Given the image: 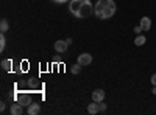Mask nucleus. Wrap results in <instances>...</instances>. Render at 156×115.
Here are the masks:
<instances>
[{
	"mask_svg": "<svg viewBox=\"0 0 156 115\" xmlns=\"http://www.w3.org/2000/svg\"><path fill=\"white\" fill-rule=\"evenodd\" d=\"M28 115H37L39 112H41V104H37V103H31L28 106Z\"/></svg>",
	"mask_w": 156,
	"mask_h": 115,
	"instance_id": "1a4fd4ad",
	"label": "nucleus"
},
{
	"mask_svg": "<svg viewBox=\"0 0 156 115\" xmlns=\"http://www.w3.org/2000/svg\"><path fill=\"white\" fill-rule=\"evenodd\" d=\"M66 42H67L69 45H72V44H73V41H72V37H69V39H66Z\"/></svg>",
	"mask_w": 156,
	"mask_h": 115,
	"instance_id": "4be33fe9",
	"label": "nucleus"
},
{
	"mask_svg": "<svg viewBox=\"0 0 156 115\" xmlns=\"http://www.w3.org/2000/svg\"><path fill=\"white\" fill-rule=\"evenodd\" d=\"M151 93H153V95H156V86H153V90H151Z\"/></svg>",
	"mask_w": 156,
	"mask_h": 115,
	"instance_id": "5701e85b",
	"label": "nucleus"
},
{
	"mask_svg": "<svg viewBox=\"0 0 156 115\" xmlns=\"http://www.w3.org/2000/svg\"><path fill=\"white\" fill-rule=\"evenodd\" d=\"M5 45H6V39H5V36L2 33V36H0V52H3V50H5Z\"/></svg>",
	"mask_w": 156,
	"mask_h": 115,
	"instance_id": "2eb2a0df",
	"label": "nucleus"
},
{
	"mask_svg": "<svg viewBox=\"0 0 156 115\" xmlns=\"http://www.w3.org/2000/svg\"><path fill=\"white\" fill-rule=\"evenodd\" d=\"M5 107H6V106H5V103L0 104V110H2V112H5Z\"/></svg>",
	"mask_w": 156,
	"mask_h": 115,
	"instance_id": "412c9836",
	"label": "nucleus"
},
{
	"mask_svg": "<svg viewBox=\"0 0 156 115\" xmlns=\"http://www.w3.org/2000/svg\"><path fill=\"white\" fill-rule=\"evenodd\" d=\"M150 81H151V84H153V86H156V73H153V75H151Z\"/></svg>",
	"mask_w": 156,
	"mask_h": 115,
	"instance_id": "a211bd4d",
	"label": "nucleus"
},
{
	"mask_svg": "<svg viewBox=\"0 0 156 115\" xmlns=\"http://www.w3.org/2000/svg\"><path fill=\"white\" fill-rule=\"evenodd\" d=\"M98 107H100V112H106V109H108V106L103 103V101H100V103H98Z\"/></svg>",
	"mask_w": 156,
	"mask_h": 115,
	"instance_id": "dca6fc26",
	"label": "nucleus"
},
{
	"mask_svg": "<svg viewBox=\"0 0 156 115\" xmlns=\"http://www.w3.org/2000/svg\"><path fill=\"white\" fill-rule=\"evenodd\" d=\"M76 62L80 64V66L86 67V66H89V64L92 62V55H89V53H81L80 56H78Z\"/></svg>",
	"mask_w": 156,
	"mask_h": 115,
	"instance_id": "7ed1b4c3",
	"label": "nucleus"
},
{
	"mask_svg": "<svg viewBox=\"0 0 156 115\" xmlns=\"http://www.w3.org/2000/svg\"><path fill=\"white\" fill-rule=\"evenodd\" d=\"M145 42H147V37H145L144 34H137V36H136V39H134V45H136V47H142Z\"/></svg>",
	"mask_w": 156,
	"mask_h": 115,
	"instance_id": "9b49d317",
	"label": "nucleus"
},
{
	"mask_svg": "<svg viewBox=\"0 0 156 115\" xmlns=\"http://www.w3.org/2000/svg\"><path fill=\"white\" fill-rule=\"evenodd\" d=\"M81 67L83 66H80V64H75V66H72V75H80V72H81Z\"/></svg>",
	"mask_w": 156,
	"mask_h": 115,
	"instance_id": "4468645a",
	"label": "nucleus"
},
{
	"mask_svg": "<svg viewBox=\"0 0 156 115\" xmlns=\"http://www.w3.org/2000/svg\"><path fill=\"white\" fill-rule=\"evenodd\" d=\"M94 14L101 20L111 19L115 14V2L114 0H97V3L94 5Z\"/></svg>",
	"mask_w": 156,
	"mask_h": 115,
	"instance_id": "f03ea898",
	"label": "nucleus"
},
{
	"mask_svg": "<svg viewBox=\"0 0 156 115\" xmlns=\"http://www.w3.org/2000/svg\"><path fill=\"white\" fill-rule=\"evenodd\" d=\"M139 25H140V28L144 30V31H148L150 28H151V19L150 17H142L140 19V22H139Z\"/></svg>",
	"mask_w": 156,
	"mask_h": 115,
	"instance_id": "0eeeda50",
	"label": "nucleus"
},
{
	"mask_svg": "<svg viewBox=\"0 0 156 115\" xmlns=\"http://www.w3.org/2000/svg\"><path fill=\"white\" fill-rule=\"evenodd\" d=\"M11 66H12V61H11V59H3V61H2V69H3V70L8 72V70L11 69Z\"/></svg>",
	"mask_w": 156,
	"mask_h": 115,
	"instance_id": "ddd939ff",
	"label": "nucleus"
},
{
	"mask_svg": "<svg viewBox=\"0 0 156 115\" xmlns=\"http://www.w3.org/2000/svg\"><path fill=\"white\" fill-rule=\"evenodd\" d=\"M51 2H55V3H67V2H70V0H51Z\"/></svg>",
	"mask_w": 156,
	"mask_h": 115,
	"instance_id": "6ab92c4d",
	"label": "nucleus"
},
{
	"mask_svg": "<svg viewBox=\"0 0 156 115\" xmlns=\"http://www.w3.org/2000/svg\"><path fill=\"white\" fill-rule=\"evenodd\" d=\"M17 101H19V103H20V104H22L23 107H25V106L28 107V106H30V104L33 103V100H31V96H30V95H27V93H23V95H20Z\"/></svg>",
	"mask_w": 156,
	"mask_h": 115,
	"instance_id": "6e6552de",
	"label": "nucleus"
},
{
	"mask_svg": "<svg viewBox=\"0 0 156 115\" xmlns=\"http://www.w3.org/2000/svg\"><path fill=\"white\" fill-rule=\"evenodd\" d=\"M8 30H9V23H8V20H6V19H2V22H0V31L5 34Z\"/></svg>",
	"mask_w": 156,
	"mask_h": 115,
	"instance_id": "f8f14e48",
	"label": "nucleus"
},
{
	"mask_svg": "<svg viewBox=\"0 0 156 115\" xmlns=\"http://www.w3.org/2000/svg\"><path fill=\"white\" fill-rule=\"evenodd\" d=\"M28 86H30V87H34V86H36V83H34L33 79H30V81H28Z\"/></svg>",
	"mask_w": 156,
	"mask_h": 115,
	"instance_id": "aec40b11",
	"label": "nucleus"
},
{
	"mask_svg": "<svg viewBox=\"0 0 156 115\" xmlns=\"http://www.w3.org/2000/svg\"><path fill=\"white\" fill-rule=\"evenodd\" d=\"M142 31H144V30L140 28V25H137V27H134V33H136V34H142Z\"/></svg>",
	"mask_w": 156,
	"mask_h": 115,
	"instance_id": "f3484780",
	"label": "nucleus"
},
{
	"mask_svg": "<svg viewBox=\"0 0 156 115\" xmlns=\"http://www.w3.org/2000/svg\"><path fill=\"white\" fill-rule=\"evenodd\" d=\"M105 90H101V89H97V90L92 92V101H97V103H100V101L105 100Z\"/></svg>",
	"mask_w": 156,
	"mask_h": 115,
	"instance_id": "39448f33",
	"label": "nucleus"
},
{
	"mask_svg": "<svg viewBox=\"0 0 156 115\" xmlns=\"http://www.w3.org/2000/svg\"><path fill=\"white\" fill-rule=\"evenodd\" d=\"M69 11L76 19H86L90 17V14L94 12V5L90 0H70Z\"/></svg>",
	"mask_w": 156,
	"mask_h": 115,
	"instance_id": "f257e3e1",
	"label": "nucleus"
},
{
	"mask_svg": "<svg viewBox=\"0 0 156 115\" xmlns=\"http://www.w3.org/2000/svg\"><path fill=\"white\" fill-rule=\"evenodd\" d=\"M23 106L19 103H12L11 104V107H9V112H11V115H22V112H23V109H22Z\"/></svg>",
	"mask_w": 156,
	"mask_h": 115,
	"instance_id": "20e7f679",
	"label": "nucleus"
},
{
	"mask_svg": "<svg viewBox=\"0 0 156 115\" xmlns=\"http://www.w3.org/2000/svg\"><path fill=\"white\" fill-rule=\"evenodd\" d=\"M87 112H89L90 115H95V113L100 112V107H98V103H97V101H92L90 104H87Z\"/></svg>",
	"mask_w": 156,
	"mask_h": 115,
	"instance_id": "9d476101",
	"label": "nucleus"
},
{
	"mask_svg": "<svg viewBox=\"0 0 156 115\" xmlns=\"http://www.w3.org/2000/svg\"><path fill=\"white\" fill-rule=\"evenodd\" d=\"M67 47H69V44L66 42V41H56L55 42V50H56V52L58 53H64V52H66V50H67Z\"/></svg>",
	"mask_w": 156,
	"mask_h": 115,
	"instance_id": "423d86ee",
	"label": "nucleus"
}]
</instances>
